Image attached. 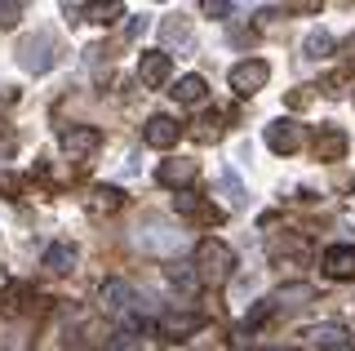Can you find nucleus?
Segmentation results:
<instances>
[{
  "label": "nucleus",
  "mask_w": 355,
  "mask_h": 351,
  "mask_svg": "<svg viewBox=\"0 0 355 351\" xmlns=\"http://www.w3.org/2000/svg\"><path fill=\"white\" fill-rule=\"evenodd\" d=\"M191 271H196V280L200 284H227L231 280V271H236V254H231V245L227 240H200L196 245V262H191Z\"/></svg>",
  "instance_id": "nucleus-1"
},
{
  "label": "nucleus",
  "mask_w": 355,
  "mask_h": 351,
  "mask_svg": "<svg viewBox=\"0 0 355 351\" xmlns=\"http://www.w3.org/2000/svg\"><path fill=\"white\" fill-rule=\"evenodd\" d=\"M266 80H271V62L266 58H244L231 67V89L240 98H253L258 89H266Z\"/></svg>",
  "instance_id": "nucleus-2"
},
{
  "label": "nucleus",
  "mask_w": 355,
  "mask_h": 351,
  "mask_svg": "<svg viewBox=\"0 0 355 351\" xmlns=\"http://www.w3.org/2000/svg\"><path fill=\"white\" fill-rule=\"evenodd\" d=\"M18 67L31 71V76H44L53 67V36H44V31H36V36H27L18 45Z\"/></svg>",
  "instance_id": "nucleus-3"
},
{
  "label": "nucleus",
  "mask_w": 355,
  "mask_h": 351,
  "mask_svg": "<svg viewBox=\"0 0 355 351\" xmlns=\"http://www.w3.org/2000/svg\"><path fill=\"white\" fill-rule=\"evenodd\" d=\"M173 76V58L164 49H142L138 53V80L147 85V89H164Z\"/></svg>",
  "instance_id": "nucleus-4"
},
{
  "label": "nucleus",
  "mask_w": 355,
  "mask_h": 351,
  "mask_svg": "<svg viewBox=\"0 0 355 351\" xmlns=\"http://www.w3.org/2000/svg\"><path fill=\"white\" fill-rule=\"evenodd\" d=\"M103 147V129H94V125H71V129H62V151L71 160H89L94 151Z\"/></svg>",
  "instance_id": "nucleus-5"
},
{
  "label": "nucleus",
  "mask_w": 355,
  "mask_h": 351,
  "mask_svg": "<svg viewBox=\"0 0 355 351\" xmlns=\"http://www.w3.org/2000/svg\"><path fill=\"white\" fill-rule=\"evenodd\" d=\"M200 329H205V316H196V311H164L160 320H155V334H160V338H169V343L196 338Z\"/></svg>",
  "instance_id": "nucleus-6"
},
{
  "label": "nucleus",
  "mask_w": 355,
  "mask_h": 351,
  "mask_svg": "<svg viewBox=\"0 0 355 351\" xmlns=\"http://www.w3.org/2000/svg\"><path fill=\"white\" fill-rule=\"evenodd\" d=\"M302 142H306V134H302L297 120H275V125H266V147H271L275 156H293Z\"/></svg>",
  "instance_id": "nucleus-7"
},
{
  "label": "nucleus",
  "mask_w": 355,
  "mask_h": 351,
  "mask_svg": "<svg viewBox=\"0 0 355 351\" xmlns=\"http://www.w3.org/2000/svg\"><path fill=\"white\" fill-rule=\"evenodd\" d=\"M320 271L329 280H355V245H329L320 254Z\"/></svg>",
  "instance_id": "nucleus-8"
},
{
  "label": "nucleus",
  "mask_w": 355,
  "mask_h": 351,
  "mask_svg": "<svg viewBox=\"0 0 355 351\" xmlns=\"http://www.w3.org/2000/svg\"><path fill=\"white\" fill-rule=\"evenodd\" d=\"M347 147H351V138H347V129H338V125H324L315 134V160H324V164L347 160Z\"/></svg>",
  "instance_id": "nucleus-9"
},
{
  "label": "nucleus",
  "mask_w": 355,
  "mask_h": 351,
  "mask_svg": "<svg viewBox=\"0 0 355 351\" xmlns=\"http://www.w3.org/2000/svg\"><path fill=\"white\" fill-rule=\"evenodd\" d=\"M178 138H182V125H178L173 116H147V125H142V142L155 147V151L173 147Z\"/></svg>",
  "instance_id": "nucleus-10"
},
{
  "label": "nucleus",
  "mask_w": 355,
  "mask_h": 351,
  "mask_svg": "<svg viewBox=\"0 0 355 351\" xmlns=\"http://www.w3.org/2000/svg\"><path fill=\"white\" fill-rule=\"evenodd\" d=\"M196 173H200V164H196V160L178 156V160H160V169H155V182H160V187L182 191L187 182H196Z\"/></svg>",
  "instance_id": "nucleus-11"
},
{
  "label": "nucleus",
  "mask_w": 355,
  "mask_h": 351,
  "mask_svg": "<svg viewBox=\"0 0 355 351\" xmlns=\"http://www.w3.org/2000/svg\"><path fill=\"white\" fill-rule=\"evenodd\" d=\"M173 209L182 214V218H200V223H218V218H222V209H214L209 200H200L196 191H178L173 196Z\"/></svg>",
  "instance_id": "nucleus-12"
},
{
  "label": "nucleus",
  "mask_w": 355,
  "mask_h": 351,
  "mask_svg": "<svg viewBox=\"0 0 355 351\" xmlns=\"http://www.w3.org/2000/svg\"><path fill=\"white\" fill-rule=\"evenodd\" d=\"M76 258H80V254H76V245H71V240H53V245L44 249L40 267H49L53 276H67V271L76 267Z\"/></svg>",
  "instance_id": "nucleus-13"
},
{
  "label": "nucleus",
  "mask_w": 355,
  "mask_h": 351,
  "mask_svg": "<svg viewBox=\"0 0 355 351\" xmlns=\"http://www.w3.org/2000/svg\"><path fill=\"white\" fill-rule=\"evenodd\" d=\"M275 307H288V311H297V307H306V302H315V284H306V280H293V284H280L275 289Z\"/></svg>",
  "instance_id": "nucleus-14"
},
{
  "label": "nucleus",
  "mask_w": 355,
  "mask_h": 351,
  "mask_svg": "<svg viewBox=\"0 0 355 351\" xmlns=\"http://www.w3.org/2000/svg\"><path fill=\"white\" fill-rule=\"evenodd\" d=\"M120 205H125V191H120V187H94L89 200H85V209L94 218H103V214H116Z\"/></svg>",
  "instance_id": "nucleus-15"
},
{
  "label": "nucleus",
  "mask_w": 355,
  "mask_h": 351,
  "mask_svg": "<svg viewBox=\"0 0 355 351\" xmlns=\"http://www.w3.org/2000/svg\"><path fill=\"white\" fill-rule=\"evenodd\" d=\"M169 94H173L182 107H200V103L209 98V85H205V76H182V80H178Z\"/></svg>",
  "instance_id": "nucleus-16"
},
{
  "label": "nucleus",
  "mask_w": 355,
  "mask_h": 351,
  "mask_svg": "<svg viewBox=\"0 0 355 351\" xmlns=\"http://www.w3.org/2000/svg\"><path fill=\"white\" fill-rule=\"evenodd\" d=\"M98 298H103L107 311H125L133 302V289H129V280H107L103 289H98Z\"/></svg>",
  "instance_id": "nucleus-17"
},
{
  "label": "nucleus",
  "mask_w": 355,
  "mask_h": 351,
  "mask_svg": "<svg viewBox=\"0 0 355 351\" xmlns=\"http://www.w3.org/2000/svg\"><path fill=\"white\" fill-rule=\"evenodd\" d=\"M306 338L315 343L320 351H338V347H347V329L342 325H315V329H306Z\"/></svg>",
  "instance_id": "nucleus-18"
},
{
  "label": "nucleus",
  "mask_w": 355,
  "mask_h": 351,
  "mask_svg": "<svg viewBox=\"0 0 355 351\" xmlns=\"http://www.w3.org/2000/svg\"><path fill=\"white\" fill-rule=\"evenodd\" d=\"M164 280H169L178 293H196V284H200L191 267H164Z\"/></svg>",
  "instance_id": "nucleus-19"
},
{
  "label": "nucleus",
  "mask_w": 355,
  "mask_h": 351,
  "mask_svg": "<svg viewBox=\"0 0 355 351\" xmlns=\"http://www.w3.org/2000/svg\"><path fill=\"white\" fill-rule=\"evenodd\" d=\"M333 49H338V45H333L329 31H311V36H306V58H329Z\"/></svg>",
  "instance_id": "nucleus-20"
},
{
  "label": "nucleus",
  "mask_w": 355,
  "mask_h": 351,
  "mask_svg": "<svg viewBox=\"0 0 355 351\" xmlns=\"http://www.w3.org/2000/svg\"><path fill=\"white\" fill-rule=\"evenodd\" d=\"M22 14H27V5H18V0H0V31H14L22 23Z\"/></svg>",
  "instance_id": "nucleus-21"
},
{
  "label": "nucleus",
  "mask_w": 355,
  "mask_h": 351,
  "mask_svg": "<svg viewBox=\"0 0 355 351\" xmlns=\"http://www.w3.org/2000/svg\"><path fill=\"white\" fill-rule=\"evenodd\" d=\"M222 191H227V205H231V209H244V200H249V196H244L236 173H222Z\"/></svg>",
  "instance_id": "nucleus-22"
},
{
  "label": "nucleus",
  "mask_w": 355,
  "mask_h": 351,
  "mask_svg": "<svg viewBox=\"0 0 355 351\" xmlns=\"http://www.w3.org/2000/svg\"><path fill=\"white\" fill-rule=\"evenodd\" d=\"M311 103H315V85H297V89L284 94V107H293V112H302Z\"/></svg>",
  "instance_id": "nucleus-23"
},
{
  "label": "nucleus",
  "mask_w": 355,
  "mask_h": 351,
  "mask_svg": "<svg viewBox=\"0 0 355 351\" xmlns=\"http://www.w3.org/2000/svg\"><path fill=\"white\" fill-rule=\"evenodd\" d=\"M271 311H275V302H271V298H262V302L253 307L249 316H244V329H258V325H262V320H266V316H271Z\"/></svg>",
  "instance_id": "nucleus-24"
},
{
  "label": "nucleus",
  "mask_w": 355,
  "mask_h": 351,
  "mask_svg": "<svg viewBox=\"0 0 355 351\" xmlns=\"http://www.w3.org/2000/svg\"><path fill=\"white\" fill-rule=\"evenodd\" d=\"M89 14H94V23H103V27H107V23H116L125 9H120V5H89Z\"/></svg>",
  "instance_id": "nucleus-25"
},
{
  "label": "nucleus",
  "mask_w": 355,
  "mask_h": 351,
  "mask_svg": "<svg viewBox=\"0 0 355 351\" xmlns=\"http://www.w3.org/2000/svg\"><path fill=\"white\" fill-rule=\"evenodd\" d=\"M107 351H138V338H133V334H111Z\"/></svg>",
  "instance_id": "nucleus-26"
},
{
  "label": "nucleus",
  "mask_w": 355,
  "mask_h": 351,
  "mask_svg": "<svg viewBox=\"0 0 355 351\" xmlns=\"http://www.w3.org/2000/svg\"><path fill=\"white\" fill-rule=\"evenodd\" d=\"M191 36V27L182 23V18H169V23H164V40H187Z\"/></svg>",
  "instance_id": "nucleus-27"
},
{
  "label": "nucleus",
  "mask_w": 355,
  "mask_h": 351,
  "mask_svg": "<svg viewBox=\"0 0 355 351\" xmlns=\"http://www.w3.org/2000/svg\"><path fill=\"white\" fill-rule=\"evenodd\" d=\"M253 40H258V31H253V27H231V45H253Z\"/></svg>",
  "instance_id": "nucleus-28"
},
{
  "label": "nucleus",
  "mask_w": 355,
  "mask_h": 351,
  "mask_svg": "<svg viewBox=\"0 0 355 351\" xmlns=\"http://www.w3.org/2000/svg\"><path fill=\"white\" fill-rule=\"evenodd\" d=\"M196 134L205 138V142H214V138H218V116H205V120H200V129H196Z\"/></svg>",
  "instance_id": "nucleus-29"
},
{
  "label": "nucleus",
  "mask_w": 355,
  "mask_h": 351,
  "mask_svg": "<svg viewBox=\"0 0 355 351\" xmlns=\"http://www.w3.org/2000/svg\"><path fill=\"white\" fill-rule=\"evenodd\" d=\"M320 89H324L329 98H342V94H347V89H342V76H329V80L320 85Z\"/></svg>",
  "instance_id": "nucleus-30"
},
{
  "label": "nucleus",
  "mask_w": 355,
  "mask_h": 351,
  "mask_svg": "<svg viewBox=\"0 0 355 351\" xmlns=\"http://www.w3.org/2000/svg\"><path fill=\"white\" fill-rule=\"evenodd\" d=\"M342 62H347V71H355V36L342 45Z\"/></svg>",
  "instance_id": "nucleus-31"
},
{
  "label": "nucleus",
  "mask_w": 355,
  "mask_h": 351,
  "mask_svg": "<svg viewBox=\"0 0 355 351\" xmlns=\"http://www.w3.org/2000/svg\"><path fill=\"white\" fill-rule=\"evenodd\" d=\"M205 14H214V18H222V14H231V5H227V0H209V5H205Z\"/></svg>",
  "instance_id": "nucleus-32"
},
{
  "label": "nucleus",
  "mask_w": 355,
  "mask_h": 351,
  "mask_svg": "<svg viewBox=\"0 0 355 351\" xmlns=\"http://www.w3.org/2000/svg\"><path fill=\"white\" fill-rule=\"evenodd\" d=\"M142 31H147V18H133V23H129V31H125V36H129V40H138V36H142Z\"/></svg>",
  "instance_id": "nucleus-33"
},
{
  "label": "nucleus",
  "mask_w": 355,
  "mask_h": 351,
  "mask_svg": "<svg viewBox=\"0 0 355 351\" xmlns=\"http://www.w3.org/2000/svg\"><path fill=\"white\" fill-rule=\"evenodd\" d=\"M338 351H351V347H338Z\"/></svg>",
  "instance_id": "nucleus-34"
}]
</instances>
